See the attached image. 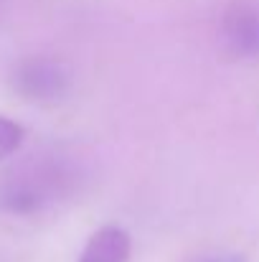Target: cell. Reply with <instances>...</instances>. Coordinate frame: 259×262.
I'll use <instances>...</instances> for the list:
<instances>
[{
	"instance_id": "cell-1",
	"label": "cell",
	"mask_w": 259,
	"mask_h": 262,
	"mask_svg": "<svg viewBox=\"0 0 259 262\" xmlns=\"http://www.w3.org/2000/svg\"><path fill=\"white\" fill-rule=\"evenodd\" d=\"M13 89L28 102H59L72 89V69L49 56H33L15 67Z\"/></svg>"
},
{
	"instance_id": "cell-2",
	"label": "cell",
	"mask_w": 259,
	"mask_h": 262,
	"mask_svg": "<svg viewBox=\"0 0 259 262\" xmlns=\"http://www.w3.org/2000/svg\"><path fill=\"white\" fill-rule=\"evenodd\" d=\"M224 43L229 54L239 59L259 56V5L257 3H234L224 15Z\"/></svg>"
},
{
	"instance_id": "cell-3",
	"label": "cell",
	"mask_w": 259,
	"mask_h": 262,
	"mask_svg": "<svg viewBox=\"0 0 259 262\" xmlns=\"http://www.w3.org/2000/svg\"><path fill=\"white\" fill-rule=\"evenodd\" d=\"M130 252H132L130 234L122 227L107 224L89 237L79 262H127Z\"/></svg>"
},
{
	"instance_id": "cell-4",
	"label": "cell",
	"mask_w": 259,
	"mask_h": 262,
	"mask_svg": "<svg viewBox=\"0 0 259 262\" xmlns=\"http://www.w3.org/2000/svg\"><path fill=\"white\" fill-rule=\"evenodd\" d=\"M23 140H26L23 125H18L15 120L0 115V161L10 158V156L23 145Z\"/></svg>"
},
{
	"instance_id": "cell-5",
	"label": "cell",
	"mask_w": 259,
	"mask_h": 262,
	"mask_svg": "<svg viewBox=\"0 0 259 262\" xmlns=\"http://www.w3.org/2000/svg\"><path fill=\"white\" fill-rule=\"evenodd\" d=\"M198 262H237V257H231V260H226V257H203Z\"/></svg>"
}]
</instances>
